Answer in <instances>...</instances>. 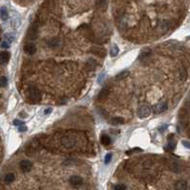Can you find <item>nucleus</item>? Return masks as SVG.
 I'll list each match as a JSON object with an SVG mask.
<instances>
[{
    "mask_svg": "<svg viewBox=\"0 0 190 190\" xmlns=\"http://www.w3.org/2000/svg\"><path fill=\"white\" fill-rule=\"evenodd\" d=\"M151 113H152V108L148 105L140 106L137 111V114L140 119H145V117H148L151 115Z\"/></svg>",
    "mask_w": 190,
    "mask_h": 190,
    "instance_id": "1",
    "label": "nucleus"
},
{
    "mask_svg": "<svg viewBox=\"0 0 190 190\" xmlns=\"http://www.w3.org/2000/svg\"><path fill=\"white\" fill-rule=\"evenodd\" d=\"M60 142L64 147L72 148L75 144V142H77V140L73 136H64L61 138Z\"/></svg>",
    "mask_w": 190,
    "mask_h": 190,
    "instance_id": "2",
    "label": "nucleus"
},
{
    "mask_svg": "<svg viewBox=\"0 0 190 190\" xmlns=\"http://www.w3.org/2000/svg\"><path fill=\"white\" fill-rule=\"evenodd\" d=\"M69 184L74 188H79L83 184V179H82L80 176L78 175H73L71 176L70 179H69Z\"/></svg>",
    "mask_w": 190,
    "mask_h": 190,
    "instance_id": "3",
    "label": "nucleus"
},
{
    "mask_svg": "<svg viewBox=\"0 0 190 190\" xmlns=\"http://www.w3.org/2000/svg\"><path fill=\"white\" fill-rule=\"evenodd\" d=\"M29 96L33 101L37 102L41 99V93L37 88L36 87H31L29 89Z\"/></svg>",
    "mask_w": 190,
    "mask_h": 190,
    "instance_id": "4",
    "label": "nucleus"
},
{
    "mask_svg": "<svg viewBox=\"0 0 190 190\" xmlns=\"http://www.w3.org/2000/svg\"><path fill=\"white\" fill-rule=\"evenodd\" d=\"M19 166H20V169L26 173V172L31 171V169H32V167H33V163H32V161H29V160H23V161H20Z\"/></svg>",
    "mask_w": 190,
    "mask_h": 190,
    "instance_id": "5",
    "label": "nucleus"
},
{
    "mask_svg": "<svg viewBox=\"0 0 190 190\" xmlns=\"http://www.w3.org/2000/svg\"><path fill=\"white\" fill-rule=\"evenodd\" d=\"M167 109V102L166 101H162V102H159L157 104H155L153 107V110L155 113L157 114H160L164 112L165 110Z\"/></svg>",
    "mask_w": 190,
    "mask_h": 190,
    "instance_id": "6",
    "label": "nucleus"
},
{
    "mask_svg": "<svg viewBox=\"0 0 190 190\" xmlns=\"http://www.w3.org/2000/svg\"><path fill=\"white\" fill-rule=\"evenodd\" d=\"M23 50L27 54H34L36 52V46L34 43H27L24 45Z\"/></svg>",
    "mask_w": 190,
    "mask_h": 190,
    "instance_id": "7",
    "label": "nucleus"
},
{
    "mask_svg": "<svg viewBox=\"0 0 190 190\" xmlns=\"http://www.w3.org/2000/svg\"><path fill=\"white\" fill-rule=\"evenodd\" d=\"M10 53L7 51H3L0 53V64L1 65H5L9 62L10 60Z\"/></svg>",
    "mask_w": 190,
    "mask_h": 190,
    "instance_id": "8",
    "label": "nucleus"
},
{
    "mask_svg": "<svg viewBox=\"0 0 190 190\" xmlns=\"http://www.w3.org/2000/svg\"><path fill=\"white\" fill-rule=\"evenodd\" d=\"M175 189L176 190H186L187 189V182L184 180H180L175 184Z\"/></svg>",
    "mask_w": 190,
    "mask_h": 190,
    "instance_id": "9",
    "label": "nucleus"
},
{
    "mask_svg": "<svg viewBox=\"0 0 190 190\" xmlns=\"http://www.w3.org/2000/svg\"><path fill=\"white\" fill-rule=\"evenodd\" d=\"M0 18H1L2 21H6L9 18V12L8 9L6 8L5 6H2L0 8Z\"/></svg>",
    "mask_w": 190,
    "mask_h": 190,
    "instance_id": "10",
    "label": "nucleus"
},
{
    "mask_svg": "<svg viewBox=\"0 0 190 190\" xmlns=\"http://www.w3.org/2000/svg\"><path fill=\"white\" fill-rule=\"evenodd\" d=\"M15 174H13V173H8V174H6L5 177H4V182L7 184H12L13 181H15Z\"/></svg>",
    "mask_w": 190,
    "mask_h": 190,
    "instance_id": "11",
    "label": "nucleus"
},
{
    "mask_svg": "<svg viewBox=\"0 0 190 190\" xmlns=\"http://www.w3.org/2000/svg\"><path fill=\"white\" fill-rule=\"evenodd\" d=\"M101 142L103 145H109L111 143V138H110L108 135H102L101 137Z\"/></svg>",
    "mask_w": 190,
    "mask_h": 190,
    "instance_id": "12",
    "label": "nucleus"
},
{
    "mask_svg": "<svg viewBox=\"0 0 190 190\" xmlns=\"http://www.w3.org/2000/svg\"><path fill=\"white\" fill-rule=\"evenodd\" d=\"M96 5L99 9H104L107 6V0H96Z\"/></svg>",
    "mask_w": 190,
    "mask_h": 190,
    "instance_id": "13",
    "label": "nucleus"
},
{
    "mask_svg": "<svg viewBox=\"0 0 190 190\" xmlns=\"http://www.w3.org/2000/svg\"><path fill=\"white\" fill-rule=\"evenodd\" d=\"M111 123L113 124V125H119V124L124 123V119H122V117H114V119L111 120Z\"/></svg>",
    "mask_w": 190,
    "mask_h": 190,
    "instance_id": "14",
    "label": "nucleus"
},
{
    "mask_svg": "<svg viewBox=\"0 0 190 190\" xmlns=\"http://www.w3.org/2000/svg\"><path fill=\"white\" fill-rule=\"evenodd\" d=\"M117 54H119V48H117V45H113L111 48V51H110V56L114 57H117Z\"/></svg>",
    "mask_w": 190,
    "mask_h": 190,
    "instance_id": "15",
    "label": "nucleus"
},
{
    "mask_svg": "<svg viewBox=\"0 0 190 190\" xmlns=\"http://www.w3.org/2000/svg\"><path fill=\"white\" fill-rule=\"evenodd\" d=\"M128 75H129V72L128 71H123V72H122L120 74H119L116 77V78L117 79H123V78H125L126 77H128Z\"/></svg>",
    "mask_w": 190,
    "mask_h": 190,
    "instance_id": "16",
    "label": "nucleus"
},
{
    "mask_svg": "<svg viewBox=\"0 0 190 190\" xmlns=\"http://www.w3.org/2000/svg\"><path fill=\"white\" fill-rule=\"evenodd\" d=\"M175 147H176V142H175V141H169L166 149L169 150V151H173L175 149Z\"/></svg>",
    "mask_w": 190,
    "mask_h": 190,
    "instance_id": "17",
    "label": "nucleus"
},
{
    "mask_svg": "<svg viewBox=\"0 0 190 190\" xmlns=\"http://www.w3.org/2000/svg\"><path fill=\"white\" fill-rule=\"evenodd\" d=\"M108 96V91H107L106 89H102L101 93H99V95H98V98H105V96Z\"/></svg>",
    "mask_w": 190,
    "mask_h": 190,
    "instance_id": "18",
    "label": "nucleus"
},
{
    "mask_svg": "<svg viewBox=\"0 0 190 190\" xmlns=\"http://www.w3.org/2000/svg\"><path fill=\"white\" fill-rule=\"evenodd\" d=\"M114 189L115 190H126V185L123 184H119L115 185Z\"/></svg>",
    "mask_w": 190,
    "mask_h": 190,
    "instance_id": "19",
    "label": "nucleus"
},
{
    "mask_svg": "<svg viewBox=\"0 0 190 190\" xmlns=\"http://www.w3.org/2000/svg\"><path fill=\"white\" fill-rule=\"evenodd\" d=\"M29 36H30V37L31 38H36V30H34V27H32V28L30 29V31H29Z\"/></svg>",
    "mask_w": 190,
    "mask_h": 190,
    "instance_id": "20",
    "label": "nucleus"
},
{
    "mask_svg": "<svg viewBox=\"0 0 190 190\" xmlns=\"http://www.w3.org/2000/svg\"><path fill=\"white\" fill-rule=\"evenodd\" d=\"M111 160H112V154L111 153H108L105 156V158H104V163L105 164H108L110 161H111Z\"/></svg>",
    "mask_w": 190,
    "mask_h": 190,
    "instance_id": "21",
    "label": "nucleus"
},
{
    "mask_svg": "<svg viewBox=\"0 0 190 190\" xmlns=\"http://www.w3.org/2000/svg\"><path fill=\"white\" fill-rule=\"evenodd\" d=\"M7 85V78L5 77H0V88Z\"/></svg>",
    "mask_w": 190,
    "mask_h": 190,
    "instance_id": "22",
    "label": "nucleus"
},
{
    "mask_svg": "<svg viewBox=\"0 0 190 190\" xmlns=\"http://www.w3.org/2000/svg\"><path fill=\"white\" fill-rule=\"evenodd\" d=\"M186 78V71L184 68L181 69V79L182 80H185Z\"/></svg>",
    "mask_w": 190,
    "mask_h": 190,
    "instance_id": "23",
    "label": "nucleus"
},
{
    "mask_svg": "<svg viewBox=\"0 0 190 190\" xmlns=\"http://www.w3.org/2000/svg\"><path fill=\"white\" fill-rule=\"evenodd\" d=\"M0 46H1V48H3V49H8V48H10V43L8 41H3Z\"/></svg>",
    "mask_w": 190,
    "mask_h": 190,
    "instance_id": "24",
    "label": "nucleus"
},
{
    "mask_svg": "<svg viewBox=\"0 0 190 190\" xmlns=\"http://www.w3.org/2000/svg\"><path fill=\"white\" fill-rule=\"evenodd\" d=\"M13 124L16 126H21V125H24V122H22V120H19V119H15V122H13Z\"/></svg>",
    "mask_w": 190,
    "mask_h": 190,
    "instance_id": "25",
    "label": "nucleus"
},
{
    "mask_svg": "<svg viewBox=\"0 0 190 190\" xmlns=\"http://www.w3.org/2000/svg\"><path fill=\"white\" fill-rule=\"evenodd\" d=\"M141 151H142V150H141L140 148H134V149H132L131 151L126 152V155H130V154L134 153V152H141Z\"/></svg>",
    "mask_w": 190,
    "mask_h": 190,
    "instance_id": "26",
    "label": "nucleus"
},
{
    "mask_svg": "<svg viewBox=\"0 0 190 190\" xmlns=\"http://www.w3.org/2000/svg\"><path fill=\"white\" fill-rule=\"evenodd\" d=\"M182 145H184V147H186V148H188V149H190V142H189V141H187V140H182Z\"/></svg>",
    "mask_w": 190,
    "mask_h": 190,
    "instance_id": "27",
    "label": "nucleus"
},
{
    "mask_svg": "<svg viewBox=\"0 0 190 190\" xmlns=\"http://www.w3.org/2000/svg\"><path fill=\"white\" fill-rule=\"evenodd\" d=\"M27 130V127L24 126V125H21V126H18V131L19 132H25Z\"/></svg>",
    "mask_w": 190,
    "mask_h": 190,
    "instance_id": "28",
    "label": "nucleus"
},
{
    "mask_svg": "<svg viewBox=\"0 0 190 190\" xmlns=\"http://www.w3.org/2000/svg\"><path fill=\"white\" fill-rule=\"evenodd\" d=\"M52 112V108H48V109H46L45 110V115H48V114H50Z\"/></svg>",
    "mask_w": 190,
    "mask_h": 190,
    "instance_id": "29",
    "label": "nucleus"
}]
</instances>
